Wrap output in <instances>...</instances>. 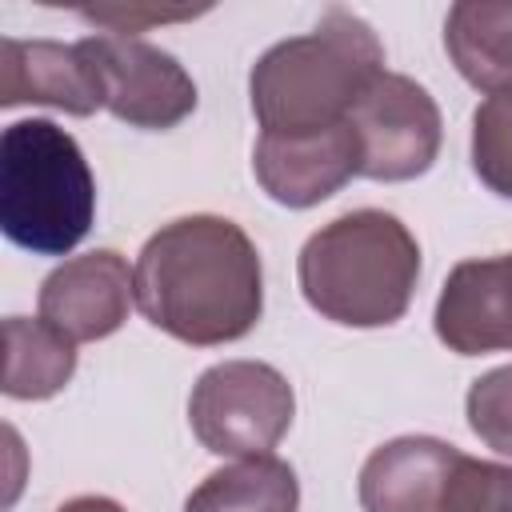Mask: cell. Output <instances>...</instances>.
<instances>
[{"label": "cell", "mask_w": 512, "mask_h": 512, "mask_svg": "<svg viewBox=\"0 0 512 512\" xmlns=\"http://www.w3.org/2000/svg\"><path fill=\"white\" fill-rule=\"evenodd\" d=\"M136 308L192 348L248 336L264 312V268L248 232L212 212L180 216L152 232L132 268Z\"/></svg>", "instance_id": "6da1fadb"}, {"label": "cell", "mask_w": 512, "mask_h": 512, "mask_svg": "<svg viewBox=\"0 0 512 512\" xmlns=\"http://www.w3.org/2000/svg\"><path fill=\"white\" fill-rule=\"evenodd\" d=\"M380 72L384 44L372 24L344 4H332L312 32L272 44L252 64L248 96L256 124L272 136L336 128Z\"/></svg>", "instance_id": "7a4b0ae2"}, {"label": "cell", "mask_w": 512, "mask_h": 512, "mask_svg": "<svg viewBox=\"0 0 512 512\" xmlns=\"http://www.w3.org/2000/svg\"><path fill=\"white\" fill-rule=\"evenodd\" d=\"M304 300L332 324H396L420 280V244L404 220L380 208H356L316 228L296 260Z\"/></svg>", "instance_id": "3957f363"}, {"label": "cell", "mask_w": 512, "mask_h": 512, "mask_svg": "<svg viewBox=\"0 0 512 512\" xmlns=\"http://www.w3.org/2000/svg\"><path fill=\"white\" fill-rule=\"evenodd\" d=\"M96 220V180L72 132L16 120L0 136V228L36 256H68Z\"/></svg>", "instance_id": "277c9868"}, {"label": "cell", "mask_w": 512, "mask_h": 512, "mask_svg": "<svg viewBox=\"0 0 512 512\" xmlns=\"http://www.w3.org/2000/svg\"><path fill=\"white\" fill-rule=\"evenodd\" d=\"M296 416L284 372L264 360H224L200 372L188 396V424L212 456H272Z\"/></svg>", "instance_id": "5b68a950"}, {"label": "cell", "mask_w": 512, "mask_h": 512, "mask_svg": "<svg viewBox=\"0 0 512 512\" xmlns=\"http://www.w3.org/2000/svg\"><path fill=\"white\" fill-rule=\"evenodd\" d=\"M348 124L360 140V176L368 180H416L440 156V108L412 76L380 72L356 100Z\"/></svg>", "instance_id": "8992f818"}, {"label": "cell", "mask_w": 512, "mask_h": 512, "mask_svg": "<svg viewBox=\"0 0 512 512\" xmlns=\"http://www.w3.org/2000/svg\"><path fill=\"white\" fill-rule=\"evenodd\" d=\"M80 44L96 64L104 108L128 128L164 132L176 128L184 116H192L196 84L172 52L140 36H116V32L84 36Z\"/></svg>", "instance_id": "52a82bcc"}, {"label": "cell", "mask_w": 512, "mask_h": 512, "mask_svg": "<svg viewBox=\"0 0 512 512\" xmlns=\"http://www.w3.org/2000/svg\"><path fill=\"white\" fill-rule=\"evenodd\" d=\"M136 300V284L128 272V260L112 248H92L84 256H72L56 264L36 296L40 320L60 328L72 344L104 340L112 336Z\"/></svg>", "instance_id": "ba28073f"}, {"label": "cell", "mask_w": 512, "mask_h": 512, "mask_svg": "<svg viewBox=\"0 0 512 512\" xmlns=\"http://www.w3.org/2000/svg\"><path fill=\"white\" fill-rule=\"evenodd\" d=\"M252 172L276 204L312 208L336 196L352 176H360V140L348 120L336 128L300 132V136L260 132L252 148Z\"/></svg>", "instance_id": "9c48e42d"}, {"label": "cell", "mask_w": 512, "mask_h": 512, "mask_svg": "<svg viewBox=\"0 0 512 512\" xmlns=\"http://www.w3.org/2000/svg\"><path fill=\"white\" fill-rule=\"evenodd\" d=\"M432 324L456 356L512 352V252L460 260L440 288Z\"/></svg>", "instance_id": "30bf717a"}, {"label": "cell", "mask_w": 512, "mask_h": 512, "mask_svg": "<svg viewBox=\"0 0 512 512\" xmlns=\"http://www.w3.org/2000/svg\"><path fill=\"white\" fill-rule=\"evenodd\" d=\"M0 104H48L68 116L104 108L100 76L84 44L60 40H0Z\"/></svg>", "instance_id": "8fae6325"}, {"label": "cell", "mask_w": 512, "mask_h": 512, "mask_svg": "<svg viewBox=\"0 0 512 512\" xmlns=\"http://www.w3.org/2000/svg\"><path fill=\"white\" fill-rule=\"evenodd\" d=\"M464 452L436 436H396L360 468L364 512H444Z\"/></svg>", "instance_id": "7c38bea8"}, {"label": "cell", "mask_w": 512, "mask_h": 512, "mask_svg": "<svg viewBox=\"0 0 512 512\" xmlns=\"http://www.w3.org/2000/svg\"><path fill=\"white\" fill-rule=\"evenodd\" d=\"M444 48L456 72L480 92L512 88V0H460L444 20Z\"/></svg>", "instance_id": "4fadbf2b"}, {"label": "cell", "mask_w": 512, "mask_h": 512, "mask_svg": "<svg viewBox=\"0 0 512 512\" xmlns=\"http://www.w3.org/2000/svg\"><path fill=\"white\" fill-rule=\"evenodd\" d=\"M300 484L288 460L280 456H248L208 472L184 512H296Z\"/></svg>", "instance_id": "5bb4252c"}, {"label": "cell", "mask_w": 512, "mask_h": 512, "mask_svg": "<svg viewBox=\"0 0 512 512\" xmlns=\"http://www.w3.org/2000/svg\"><path fill=\"white\" fill-rule=\"evenodd\" d=\"M76 372V344L48 320H4V396L48 400Z\"/></svg>", "instance_id": "9a60e30c"}, {"label": "cell", "mask_w": 512, "mask_h": 512, "mask_svg": "<svg viewBox=\"0 0 512 512\" xmlns=\"http://www.w3.org/2000/svg\"><path fill=\"white\" fill-rule=\"evenodd\" d=\"M472 168L504 200H512V88L492 92L472 112Z\"/></svg>", "instance_id": "2e32d148"}, {"label": "cell", "mask_w": 512, "mask_h": 512, "mask_svg": "<svg viewBox=\"0 0 512 512\" xmlns=\"http://www.w3.org/2000/svg\"><path fill=\"white\" fill-rule=\"evenodd\" d=\"M464 412H468V428L488 448H496L500 456H512V364H500L476 376L468 388Z\"/></svg>", "instance_id": "e0dca14e"}, {"label": "cell", "mask_w": 512, "mask_h": 512, "mask_svg": "<svg viewBox=\"0 0 512 512\" xmlns=\"http://www.w3.org/2000/svg\"><path fill=\"white\" fill-rule=\"evenodd\" d=\"M444 512H512V468L464 456L448 484Z\"/></svg>", "instance_id": "ac0fdd59"}, {"label": "cell", "mask_w": 512, "mask_h": 512, "mask_svg": "<svg viewBox=\"0 0 512 512\" xmlns=\"http://www.w3.org/2000/svg\"><path fill=\"white\" fill-rule=\"evenodd\" d=\"M88 24H100V28H108V32H116V36H132V32H140V28H148V24H168V20H192V16H200V12H208V8H140V4H112V8H76Z\"/></svg>", "instance_id": "d6986e66"}, {"label": "cell", "mask_w": 512, "mask_h": 512, "mask_svg": "<svg viewBox=\"0 0 512 512\" xmlns=\"http://www.w3.org/2000/svg\"><path fill=\"white\" fill-rule=\"evenodd\" d=\"M56 512H124V508L116 500H108V496H76V500L60 504Z\"/></svg>", "instance_id": "ffe728a7"}]
</instances>
